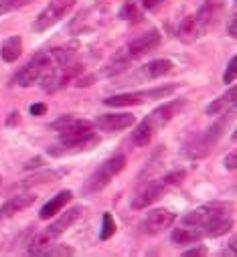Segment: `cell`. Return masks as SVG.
Segmentation results:
<instances>
[{
  "label": "cell",
  "instance_id": "obj_1",
  "mask_svg": "<svg viewBox=\"0 0 237 257\" xmlns=\"http://www.w3.org/2000/svg\"><path fill=\"white\" fill-rule=\"evenodd\" d=\"M160 43H162V35H160L158 29L146 31L144 35L136 37L134 41H130L128 45H124L120 51H115L111 55V59L105 63V67H103V75L113 77V75L124 73L136 59L152 53L156 47H160Z\"/></svg>",
  "mask_w": 237,
  "mask_h": 257
},
{
  "label": "cell",
  "instance_id": "obj_2",
  "mask_svg": "<svg viewBox=\"0 0 237 257\" xmlns=\"http://www.w3.org/2000/svg\"><path fill=\"white\" fill-rule=\"evenodd\" d=\"M187 99L185 97H176V99H170L162 105H158L156 109H152L138 125H136V130L132 132V142L140 148L148 146L150 140L162 130V127H166L176 115H179L185 107Z\"/></svg>",
  "mask_w": 237,
  "mask_h": 257
},
{
  "label": "cell",
  "instance_id": "obj_3",
  "mask_svg": "<svg viewBox=\"0 0 237 257\" xmlns=\"http://www.w3.org/2000/svg\"><path fill=\"white\" fill-rule=\"evenodd\" d=\"M231 115H233L231 111L221 113V117H219L213 125H209L205 132H201L199 136H195L191 144H187L185 154H187L189 158H193V160H201V158L209 156L211 150H213V148L217 146V142L221 140V136H223V132H225V127H227V123L231 121Z\"/></svg>",
  "mask_w": 237,
  "mask_h": 257
},
{
  "label": "cell",
  "instance_id": "obj_4",
  "mask_svg": "<svg viewBox=\"0 0 237 257\" xmlns=\"http://www.w3.org/2000/svg\"><path fill=\"white\" fill-rule=\"evenodd\" d=\"M124 168H126V156H124V154H115V156L103 160V162L89 174V178L85 180L83 192H85V195H97V192H101Z\"/></svg>",
  "mask_w": 237,
  "mask_h": 257
},
{
  "label": "cell",
  "instance_id": "obj_5",
  "mask_svg": "<svg viewBox=\"0 0 237 257\" xmlns=\"http://www.w3.org/2000/svg\"><path fill=\"white\" fill-rule=\"evenodd\" d=\"M83 75V65L81 63H69V65H57V67H49L43 75H41V89L47 93H57L65 89L67 85L75 83V79Z\"/></svg>",
  "mask_w": 237,
  "mask_h": 257
},
{
  "label": "cell",
  "instance_id": "obj_6",
  "mask_svg": "<svg viewBox=\"0 0 237 257\" xmlns=\"http://www.w3.org/2000/svg\"><path fill=\"white\" fill-rule=\"evenodd\" d=\"M53 65V59L49 55V51H39L31 57V61H27L25 65L15 73L13 83L19 87H31L33 83H37L41 79V75Z\"/></svg>",
  "mask_w": 237,
  "mask_h": 257
},
{
  "label": "cell",
  "instance_id": "obj_7",
  "mask_svg": "<svg viewBox=\"0 0 237 257\" xmlns=\"http://www.w3.org/2000/svg\"><path fill=\"white\" fill-rule=\"evenodd\" d=\"M99 142H101V138L95 132H89V134H83V136H77V138H61L57 144H53L51 148H47V154L49 156H55V158L75 156V154H81V152H89Z\"/></svg>",
  "mask_w": 237,
  "mask_h": 257
},
{
  "label": "cell",
  "instance_id": "obj_8",
  "mask_svg": "<svg viewBox=\"0 0 237 257\" xmlns=\"http://www.w3.org/2000/svg\"><path fill=\"white\" fill-rule=\"evenodd\" d=\"M75 3H77V0H51V3L47 5V9H43L39 13V17L35 19L33 31L43 33V31L55 27L59 21L65 19L71 13V9L75 7Z\"/></svg>",
  "mask_w": 237,
  "mask_h": 257
},
{
  "label": "cell",
  "instance_id": "obj_9",
  "mask_svg": "<svg viewBox=\"0 0 237 257\" xmlns=\"http://www.w3.org/2000/svg\"><path fill=\"white\" fill-rule=\"evenodd\" d=\"M231 211H233V205H229V203H209V205H203V207L187 213L183 217V223L189 227H201L203 229L209 223H213L221 217H227Z\"/></svg>",
  "mask_w": 237,
  "mask_h": 257
},
{
  "label": "cell",
  "instance_id": "obj_10",
  "mask_svg": "<svg viewBox=\"0 0 237 257\" xmlns=\"http://www.w3.org/2000/svg\"><path fill=\"white\" fill-rule=\"evenodd\" d=\"M223 11H225V0H205V3L201 5V9L195 15V21H197V27L201 31V37L217 27V23L221 21Z\"/></svg>",
  "mask_w": 237,
  "mask_h": 257
},
{
  "label": "cell",
  "instance_id": "obj_11",
  "mask_svg": "<svg viewBox=\"0 0 237 257\" xmlns=\"http://www.w3.org/2000/svg\"><path fill=\"white\" fill-rule=\"evenodd\" d=\"M93 121L77 119L73 115H61L57 121H53V130L59 132V138H77L83 134L93 132Z\"/></svg>",
  "mask_w": 237,
  "mask_h": 257
},
{
  "label": "cell",
  "instance_id": "obj_12",
  "mask_svg": "<svg viewBox=\"0 0 237 257\" xmlns=\"http://www.w3.org/2000/svg\"><path fill=\"white\" fill-rule=\"evenodd\" d=\"M83 213H85V207H81V205L71 207V209H69V211H65V213L61 211V215H59V217H57V219H55V221H53V223H51L43 233H45L49 239H53V241H55L59 235H63L69 227H73V225L83 217Z\"/></svg>",
  "mask_w": 237,
  "mask_h": 257
},
{
  "label": "cell",
  "instance_id": "obj_13",
  "mask_svg": "<svg viewBox=\"0 0 237 257\" xmlns=\"http://www.w3.org/2000/svg\"><path fill=\"white\" fill-rule=\"evenodd\" d=\"M166 188H168V186L164 184V180H152V182H148V184L138 192V197H134V201H132V209L142 211V209L150 207L152 203L160 201L162 195L166 192Z\"/></svg>",
  "mask_w": 237,
  "mask_h": 257
},
{
  "label": "cell",
  "instance_id": "obj_14",
  "mask_svg": "<svg viewBox=\"0 0 237 257\" xmlns=\"http://www.w3.org/2000/svg\"><path fill=\"white\" fill-rule=\"evenodd\" d=\"M176 221V215L170 213L168 209H154L148 213L146 221L142 223V229L148 233V235H158L162 233L164 229L172 227V223Z\"/></svg>",
  "mask_w": 237,
  "mask_h": 257
},
{
  "label": "cell",
  "instance_id": "obj_15",
  "mask_svg": "<svg viewBox=\"0 0 237 257\" xmlns=\"http://www.w3.org/2000/svg\"><path fill=\"white\" fill-rule=\"evenodd\" d=\"M134 123H136V115H132V113H103L93 121V125L103 132L126 130V127H130Z\"/></svg>",
  "mask_w": 237,
  "mask_h": 257
},
{
  "label": "cell",
  "instance_id": "obj_16",
  "mask_svg": "<svg viewBox=\"0 0 237 257\" xmlns=\"http://www.w3.org/2000/svg\"><path fill=\"white\" fill-rule=\"evenodd\" d=\"M37 203V197L33 192H23V195H17V197H11L9 201H5L0 205V219H9V217H15L17 213L33 207Z\"/></svg>",
  "mask_w": 237,
  "mask_h": 257
},
{
  "label": "cell",
  "instance_id": "obj_17",
  "mask_svg": "<svg viewBox=\"0 0 237 257\" xmlns=\"http://www.w3.org/2000/svg\"><path fill=\"white\" fill-rule=\"evenodd\" d=\"M71 199H73V192H71V190H61V192H57L53 199H49V201L41 207V211H39V219H41V221H47V219L59 215V213L63 211L65 205L71 203Z\"/></svg>",
  "mask_w": 237,
  "mask_h": 257
},
{
  "label": "cell",
  "instance_id": "obj_18",
  "mask_svg": "<svg viewBox=\"0 0 237 257\" xmlns=\"http://www.w3.org/2000/svg\"><path fill=\"white\" fill-rule=\"evenodd\" d=\"M150 101V95H148V89L146 91H130V93H117V95H111L107 99H103L105 105L109 107H130V105H142Z\"/></svg>",
  "mask_w": 237,
  "mask_h": 257
},
{
  "label": "cell",
  "instance_id": "obj_19",
  "mask_svg": "<svg viewBox=\"0 0 237 257\" xmlns=\"http://www.w3.org/2000/svg\"><path fill=\"white\" fill-rule=\"evenodd\" d=\"M79 47H81L79 41H69V43L61 45V47L51 49L49 55H51V59L57 63V65H69V63H73V61L77 59Z\"/></svg>",
  "mask_w": 237,
  "mask_h": 257
},
{
  "label": "cell",
  "instance_id": "obj_20",
  "mask_svg": "<svg viewBox=\"0 0 237 257\" xmlns=\"http://www.w3.org/2000/svg\"><path fill=\"white\" fill-rule=\"evenodd\" d=\"M205 239V233L201 227H179L170 233V241L176 245H191V243H199Z\"/></svg>",
  "mask_w": 237,
  "mask_h": 257
},
{
  "label": "cell",
  "instance_id": "obj_21",
  "mask_svg": "<svg viewBox=\"0 0 237 257\" xmlns=\"http://www.w3.org/2000/svg\"><path fill=\"white\" fill-rule=\"evenodd\" d=\"M235 97H237V89L231 85L227 89V93L219 95L217 99H213L209 105H207V115H221L225 111H231L233 105H235Z\"/></svg>",
  "mask_w": 237,
  "mask_h": 257
},
{
  "label": "cell",
  "instance_id": "obj_22",
  "mask_svg": "<svg viewBox=\"0 0 237 257\" xmlns=\"http://www.w3.org/2000/svg\"><path fill=\"white\" fill-rule=\"evenodd\" d=\"M172 67H174V63L170 59H154V61H148L146 65L142 67V75L146 79H150V81L152 79H160V77L168 75L172 71Z\"/></svg>",
  "mask_w": 237,
  "mask_h": 257
},
{
  "label": "cell",
  "instance_id": "obj_23",
  "mask_svg": "<svg viewBox=\"0 0 237 257\" xmlns=\"http://www.w3.org/2000/svg\"><path fill=\"white\" fill-rule=\"evenodd\" d=\"M179 39L185 43V45H193L197 39H201V31L197 27V21H195V15H187L181 23H179Z\"/></svg>",
  "mask_w": 237,
  "mask_h": 257
},
{
  "label": "cell",
  "instance_id": "obj_24",
  "mask_svg": "<svg viewBox=\"0 0 237 257\" xmlns=\"http://www.w3.org/2000/svg\"><path fill=\"white\" fill-rule=\"evenodd\" d=\"M21 55H23V39L19 35L9 37L0 47V57H3L5 63H15Z\"/></svg>",
  "mask_w": 237,
  "mask_h": 257
},
{
  "label": "cell",
  "instance_id": "obj_25",
  "mask_svg": "<svg viewBox=\"0 0 237 257\" xmlns=\"http://www.w3.org/2000/svg\"><path fill=\"white\" fill-rule=\"evenodd\" d=\"M231 229H233V219L227 215V217H221V219L209 223L207 227H203V233H205V239H215V237L227 235Z\"/></svg>",
  "mask_w": 237,
  "mask_h": 257
},
{
  "label": "cell",
  "instance_id": "obj_26",
  "mask_svg": "<svg viewBox=\"0 0 237 257\" xmlns=\"http://www.w3.org/2000/svg\"><path fill=\"white\" fill-rule=\"evenodd\" d=\"M63 176V172L61 170H41V172H37V174H31L29 178H25L23 182H21V186H25V188H29V186H37V184H51V182H55V180H59Z\"/></svg>",
  "mask_w": 237,
  "mask_h": 257
},
{
  "label": "cell",
  "instance_id": "obj_27",
  "mask_svg": "<svg viewBox=\"0 0 237 257\" xmlns=\"http://www.w3.org/2000/svg\"><path fill=\"white\" fill-rule=\"evenodd\" d=\"M117 17H120L122 21H128V23L136 25V23H142L144 11L140 9V5L136 3V0H128V3H124L120 7V13H117Z\"/></svg>",
  "mask_w": 237,
  "mask_h": 257
},
{
  "label": "cell",
  "instance_id": "obj_28",
  "mask_svg": "<svg viewBox=\"0 0 237 257\" xmlns=\"http://www.w3.org/2000/svg\"><path fill=\"white\" fill-rule=\"evenodd\" d=\"M51 243H53V239H49L45 233H39V235H35L33 241L29 243V253H31V255H45L47 249L51 247Z\"/></svg>",
  "mask_w": 237,
  "mask_h": 257
},
{
  "label": "cell",
  "instance_id": "obj_29",
  "mask_svg": "<svg viewBox=\"0 0 237 257\" xmlns=\"http://www.w3.org/2000/svg\"><path fill=\"white\" fill-rule=\"evenodd\" d=\"M117 231V225H115V219L111 213H103V219H101V231H99V239L101 241H107L115 235Z\"/></svg>",
  "mask_w": 237,
  "mask_h": 257
},
{
  "label": "cell",
  "instance_id": "obj_30",
  "mask_svg": "<svg viewBox=\"0 0 237 257\" xmlns=\"http://www.w3.org/2000/svg\"><path fill=\"white\" fill-rule=\"evenodd\" d=\"M35 3V0H0V15H7V13H13V11H19L27 5Z\"/></svg>",
  "mask_w": 237,
  "mask_h": 257
},
{
  "label": "cell",
  "instance_id": "obj_31",
  "mask_svg": "<svg viewBox=\"0 0 237 257\" xmlns=\"http://www.w3.org/2000/svg\"><path fill=\"white\" fill-rule=\"evenodd\" d=\"M185 178H187V172H185V170H172V172H168L162 180H164L166 186H179V184H183Z\"/></svg>",
  "mask_w": 237,
  "mask_h": 257
},
{
  "label": "cell",
  "instance_id": "obj_32",
  "mask_svg": "<svg viewBox=\"0 0 237 257\" xmlns=\"http://www.w3.org/2000/svg\"><path fill=\"white\" fill-rule=\"evenodd\" d=\"M235 77H237V59L231 57L229 59V65H227V69L223 73V83L231 85V83H235Z\"/></svg>",
  "mask_w": 237,
  "mask_h": 257
},
{
  "label": "cell",
  "instance_id": "obj_33",
  "mask_svg": "<svg viewBox=\"0 0 237 257\" xmlns=\"http://www.w3.org/2000/svg\"><path fill=\"white\" fill-rule=\"evenodd\" d=\"M45 255H57V257H65V255H75V249H71V247H67V245H53L51 243V247L47 249V253Z\"/></svg>",
  "mask_w": 237,
  "mask_h": 257
},
{
  "label": "cell",
  "instance_id": "obj_34",
  "mask_svg": "<svg viewBox=\"0 0 237 257\" xmlns=\"http://www.w3.org/2000/svg\"><path fill=\"white\" fill-rule=\"evenodd\" d=\"M136 3L140 5L142 11H154V9H158L162 3H166V0H136Z\"/></svg>",
  "mask_w": 237,
  "mask_h": 257
},
{
  "label": "cell",
  "instance_id": "obj_35",
  "mask_svg": "<svg viewBox=\"0 0 237 257\" xmlns=\"http://www.w3.org/2000/svg\"><path fill=\"white\" fill-rule=\"evenodd\" d=\"M29 113L31 115H45L47 113V103H33L31 107H29Z\"/></svg>",
  "mask_w": 237,
  "mask_h": 257
},
{
  "label": "cell",
  "instance_id": "obj_36",
  "mask_svg": "<svg viewBox=\"0 0 237 257\" xmlns=\"http://www.w3.org/2000/svg\"><path fill=\"white\" fill-rule=\"evenodd\" d=\"M185 257H201V255H207V249L205 247H197V249H189L183 253Z\"/></svg>",
  "mask_w": 237,
  "mask_h": 257
},
{
  "label": "cell",
  "instance_id": "obj_37",
  "mask_svg": "<svg viewBox=\"0 0 237 257\" xmlns=\"http://www.w3.org/2000/svg\"><path fill=\"white\" fill-rule=\"evenodd\" d=\"M225 166H227L229 170H235V168H237V156H235V152L227 154V158H225Z\"/></svg>",
  "mask_w": 237,
  "mask_h": 257
},
{
  "label": "cell",
  "instance_id": "obj_38",
  "mask_svg": "<svg viewBox=\"0 0 237 257\" xmlns=\"http://www.w3.org/2000/svg\"><path fill=\"white\" fill-rule=\"evenodd\" d=\"M19 115H21V113H19L17 109H15V111H11V113H9V117H7V125H9V127H11V125H17V123L21 121V117H19Z\"/></svg>",
  "mask_w": 237,
  "mask_h": 257
},
{
  "label": "cell",
  "instance_id": "obj_39",
  "mask_svg": "<svg viewBox=\"0 0 237 257\" xmlns=\"http://www.w3.org/2000/svg\"><path fill=\"white\" fill-rule=\"evenodd\" d=\"M39 164H41V158H33V160H29V162L25 164V168H27V170H29V168H37Z\"/></svg>",
  "mask_w": 237,
  "mask_h": 257
},
{
  "label": "cell",
  "instance_id": "obj_40",
  "mask_svg": "<svg viewBox=\"0 0 237 257\" xmlns=\"http://www.w3.org/2000/svg\"><path fill=\"white\" fill-rule=\"evenodd\" d=\"M229 37H237V31H235V17L229 21Z\"/></svg>",
  "mask_w": 237,
  "mask_h": 257
},
{
  "label": "cell",
  "instance_id": "obj_41",
  "mask_svg": "<svg viewBox=\"0 0 237 257\" xmlns=\"http://www.w3.org/2000/svg\"><path fill=\"white\" fill-rule=\"evenodd\" d=\"M0 182H3V176H0Z\"/></svg>",
  "mask_w": 237,
  "mask_h": 257
}]
</instances>
